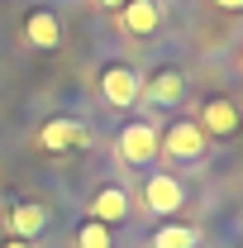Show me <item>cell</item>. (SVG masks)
<instances>
[{"instance_id": "8fae6325", "label": "cell", "mask_w": 243, "mask_h": 248, "mask_svg": "<svg viewBox=\"0 0 243 248\" xmlns=\"http://www.w3.org/2000/svg\"><path fill=\"white\" fill-rule=\"evenodd\" d=\"M24 38L33 48H62V24L53 10H29L24 15Z\"/></svg>"}, {"instance_id": "3957f363", "label": "cell", "mask_w": 243, "mask_h": 248, "mask_svg": "<svg viewBox=\"0 0 243 248\" xmlns=\"http://www.w3.org/2000/svg\"><path fill=\"white\" fill-rule=\"evenodd\" d=\"M143 205H148L157 219L177 215V210L186 205V182L172 177V172H152L148 182H143Z\"/></svg>"}, {"instance_id": "9a60e30c", "label": "cell", "mask_w": 243, "mask_h": 248, "mask_svg": "<svg viewBox=\"0 0 243 248\" xmlns=\"http://www.w3.org/2000/svg\"><path fill=\"white\" fill-rule=\"evenodd\" d=\"M0 248H29V244H19V239H5V244H0Z\"/></svg>"}, {"instance_id": "7a4b0ae2", "label": "cell", "mask_w": 243, "mask_h": 248, "mask_svg": "<svg viewBox=\"0 0 243 248\" xmlns=\"http://www.w3.org/2000/svg\"><path fill=\"white\" fill-rule=\"evenodd\" d=\"M100 100L115 105V110H134L143 100V72L129 67V62H110L100 72Z\"/></svg>"}, {"instance_id": "5bb4252c", "label": "cell", "mask_w": 243, "mask_h": 248, "mask_svg": "<svg viewBox=\"0 0 243 248\" xmlns=\"http://www.w3.org/2000/svg\"><path fill=\"white\" fill-rule=\"evenodd\" d=\"M219 10H243V0H214Z\"/></svg>"}, {"instance_id": "277c9868", "label": "cell", "mask_w": 243, "mask_h": 248, "mask_svg": "<svg viewBox=\"0 0 243 248\" xmlns=\"http://www.w3.org/2000/svg\"><path fill=\"white\" fill-rule=\"evenodd\" d=\"M38 143L48 153H76V148L91 143V129H86V120H76V115H58V120H48L38 129Z\"/></svg>"}, {"instance_id": "2e32d148", "label": "cell", "mask_w": 243, "mask_h": 248, "mask_svg": "<svg viewBox=\"0 0 243 248\" xmlns=\"http://www.w3.org/2000/svg\"><path fill=\"white\" fill-rule=\"evenodd\" d=\"M100 5H105V10H120V5H124V0H100Z\"/></svg>"}, {"instance_id": "ba28073f", "label": "cell", "mask_w": 243, "mask_h": 248, "mask_svg": "<svg viewBox=\"0 0 243 248\" xmlns=\"http://www.w3.org/2000/svg\"><path fill=\"white\" fill-rule=\"evenodd\" d=\"M43 229H48V210H43L38 201H15V205L5 210V234L19 239V244H33Z\"/></svg>"}, {"instance_id": "8992f818", "label": "cell", "mask_w": 243, "mask_h": 248, "mask_svg": "<svg viewBox=\"0 0 243 248\" xmlns=\"http://www.w3.org/2000/svg\"><path fill=\"white\" fill-rule=\"evenodd\" d=\"M115 24L129 38H152V33L162 29V5L157 0H124L120 10H115Z\"/></svg>"}, {"instance_id": "7c38bea8", "label": "cell", "mask_w": 243, "mask_h": 248, "mask_svg": "<svg viewBox=\"0 0 243 248\" xmlns=\"http://www.w3.org/2000/svg\"><path fill=\"white\" fill-rule=\"evenodd\" d=\"M200 239H205V234H200L196 224H157L148 248H200Z\"/></svg>"}, {"instance_id": "30bf717a", "label": "cell", "mask_w": 243, "mask_h": 248, "mask_svg": "<svg viewBox=\"0 0 243 248\" xmlns=\"http://www.w3.org/2000/svg\"><path fill=\"white\" fill-rule=\"evenodd\" d=\"M86 219H100V224H124L129 219V191L124 186H100L86 205Z\"/></svg>"}, {"instance_id": "9c48e42d", "label": "cell", "mask_w": 243, "mask_h": 248, "mask_svg": "<svg viewBox=\"0 0 243 248\" xmlns=\"http://www.w3.org/2000/svg\"><path fill=\"white\" fill-rule=\"evenodd\" d=\"M143 100H152L157 110H177L186 100V72L182 67H157L152 81L143 86Z\"/></svg>"}, {"instance_id": "4fadbf2b", "label": "cell", "mask_w": 243, "mask_h": 248, "mask_svg": "<svg viewBox=\"0 0 243 248\" xmlns=\"http://www.w3.org/2000/svg\"><path fill=\"white\" fill-rule=\"evenodd\" d=\"M76 248H115V234H110V224H100V219H86V224L76 229Z\"/></svg>"}, {"instance_id": "52a82bcc", "label": "cell", "mask_w": 243, "mask_h": 248, "mask_svg": "<svg viewBox=\"0 0 243 248\" xmlns=\"http://www.w3.org/2000/svg\"><path fill=\"white\" fill-rule=\"evenodd\" d=\"M200 134L205 139H234L239 134V124H243V115H239V105L229 100V95H210L205 105H200Z\"/></svg>"}, {"instance_id": "6da1fadb", "label": "cell", "mask_w": 243, "mask_h": 248, "mask_svg": "<svg viewBox=\"0 0 243 248\" xmlns=\"http://www.w3.org/2000/svg\"><path fill=\"white\" fill-rule=\"evenodd\" d=\"M157 153L172 162H200L210 153V139L200 134L196 120H172L167 129H157Z\"/></svg>"}, {"instance_id": "5b68a950", "label": "cell", "mask_w": 243, "mask_h": 248, "mask_svg": "<svg viewBox=\"0 0 243 248\" xmlns=\"http://www.w3.org/2000/svg\"><path fill=\"white\" fill-rule=\"evenodd\" d=\"M120 157L129 167H148L157 157V124L152 120H129L120 134Z\"/></svg>"}]
</instances>
